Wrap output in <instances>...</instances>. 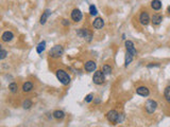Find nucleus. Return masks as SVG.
<instances>
[{"label":"nucleus","instance_id":"obj_1","mask_svg":"<svg viewBox=\"0 0 170 127\" xmlns=\"http://www.w3.org/2000/svg\"><path fill=\"white\" fill-rule=\"evenodd\" d=\"M56 77H58V79L60 81V83L63 84V85H65V86L68 85L70 83V79H70V75L65 71V70H63V69L56 70Z\"/></svg>","mask_w":170,"mask_h":127},{"label":"nucleus","instance_id":"obj_2","mask_svg":"<svg viewBox=\"0 0 170 127\" xmlns=\"http://www.w3.org/2000/svg\"><path fill=\"white\" fill-rule=\"evenodd\" d=\"M63 53H64V49H63L62 46H54L53 48L49 51V55L51 56L52 58H59V57H61L63 55Z\"/></svg>","mask_w":170,"mask_h":127},{"label":"nucleus","instance_id":"obj_3","mask_svg":"<svg viewBox=\"0 0 170 127\" xmlns=\"http://www.w3.org/2000/svg\"><path fill=\"white\" fill-rule=\"evenodd\" d=\"M104 81H105V74L103 73V71H100V70L96 71L94 76H93V82L96 85H102Z\"/></svg>","mask_w":170,"mask_h":127},{"label":"nucleus","instance_id":"obj_4","mask_svg":"<svg viewBox=\"0 0 170 127\" xmlns=\"http://www.w3.org/2000/svg\"><path fill=\"white\" fill-rule=\"evenodd\" d=\"M118 118H119V114L116 110H110L108 114H106V119L108 120V122H111L113 124H117Z\"/></svg>","mask_w":170,"mask_h":127},{"label":"nucleus","instance_id":"obj_5","mask_svg":"<svg viewBox=\"0 0 170 127\" xmlns=\"http://www.w3.org/2000/svg\"><path fill=\"white\" fill-rule=\"evenodd\" d=\"M78 35L82 38H85L87 41H91V39H93V34L87 29H80L78 31Z\"/></svg>","mask_w":170,"mask_h":127},{"label":"nucleus","instance_id":"obj_6","mask_svg":"<svg viewBox=\"0 0 170 127\" xmlns=\"http://www.w3.org/2000/svg\"><path fill=\"white\" fill-rule=\"evenodd\" d=\"M156 108H157V103H156L155 101H153V100L147 101L146 110H147V112H148V114H153V112L156 110Z\"/></svg>","mask_w":170,"mask_h":127},{"label":"nucleus","instance_id":"obj_7","mask_svg":"<svg viewBox=\"0 0 170 127\" xmlns=\"http://www.w3.org/2000/svg\"><path fill=\"white\" fill-rule=\"evenodd\" d=\"M83 15H82V12H81L79 9H75V10L71 12V19L76 22H79V21L82 19Z\"/></svg>","mask_w":170,"mask_h":127},{"label":"nucleus","instance_id":"obj_8","mask_svg":"<svg viewBox=\"0 0 170 127\" xmlns=\"http://www.w3.org/2000/svg\"><path fill=\"white\" fill-rule=\"evenodd\" d=\"M84 68H85L87 72H94L96 68H97V65H96V62L94 60H88V62L84 64Z\"/></svg>","mask_w":170,"mask_h":127},{"label":"nucleus","instance_id":"obj_9","mask_svg":"<svg viewBox=\"0 0 170 127\" xmlns=\"http://www.w3.org/2000/svg\"><path fill=\"white\" fill-rule=\"evenodd\" d=\"M139 21H140V24H144V26L149 24V22H150L149 14L147 13V12H142V13L140 14V16H139Z\"/></svg>","mask_w":170,"mask_h":127},{"label":"nucleus","instance_id":"obj_10","mask_svg":"<svg viewBox=\"0 0 170 127\" xmlns=\"http://www.w3.org/2000/svg\"><path fill=\"white\" fill-rule=\"evenodd\" d=\"M136 93H137L138 95H142V96H145V97H147V96H149L150 91H149V89H148L147 87L140 86V87H138V88L136 89Z\"/></svg>","mask_w":170,"mask_h":127},{"label":"nucleus","instance_id":"obj_11","mask_svg":"<svg viewBox=\"0 0 170 127\" xmlns=\"http://www.w3.org/2000/svg\"><path fill=\"white\" fill-rule=\"evenodd\" d=\"M125 49H127V51L130 52L131 54H133L135 56L137 54V52H136L135 48H134V44H133L131 40H127L125 41Z\"/></svg>","mask_w":170,"mask_h":127},{"label":"nucleus","instance_id":"obj_12","mask_svg":"<svg viewBox=\"0 0 170 127\" xmlns=\"http://www.w3.org/2000/svg\"><path fill=\"white\" fill-rule=\"evenodd\" d=\"M13 38H14V34L11 31L4 32L3 34H2V36H1V39H2L3 42H9V41H11Z\"/></svg>","mask_w":170,"mask_h":127},{"label":"nucleus","instance_id":"obj_13","mask_svg":"<svg viewBox=\"0 0 170 127\" xmlns=\"http://www.w3.org/2000/svg\"><path fill=\"white\" fill-rule=\"evenodd\" d=\"M93 26H94V28H95V29H97V30H99V29H102V28L104 27V20L102 19V18L97 17L94 20V22H93Z\"/></svg>","mask_w":170,"mask_h":127},{"label":"nucleus","instance_id":"obj_14","mask_svg":"<svg viewBox=\"0 0 170 127\" xmlns=\"http://www.w3.org/2000/svg\"><path fill=\"white\" fill-rule=\"evenodd\" d=\"M51 15V10H49V9H47V10L44 11V13H43L42 17H41V20H39V22H41V24H45L46 22H47V19H48V17Z\"/></svg>","mask_w":170,"mask_h":127},{"label":"nucleus","instance_id":"obj_15","mask_svg":"<svg viewBox=\"0 0 170 127\" xmlns=\"http://www.w3.org/2000/svg\"><path fill=\"white\" fill-rule=\"evenodd\" d=\"M151 21H152V24H154V26H158V24H161L162 21H163V16H162L161 14H154Z\"/></svg>","mask_w":170,"mask_h":127},{"label":"nucleus","instance_id":"obj_16","mask_svg":"<svg viewBox=\"0 0 170 127\" xmlns=\"http://www.w3.org/2000/svg\"><path fill=\"white\" fill-rule=\"evenodd\" d=\"M151 7L155 11H160L162 9V2L160 0H152L151 2Z\"/></svg>","mask_w":170,"mask_h":127},{"label":"nucleus","instance_id":"obj_17","mask_svg":"<svg viewBox=\"0 0 170 127\" xmlns=\"http://www.w3.org/2000/svg\"><path fill=\"white\" fill-rule=\"evenodd\" d=\"M64 117H65V114L62 110H56L53 112V118L56 119V120H62V119H64Z\"/></svg>","mask_w":170,"mask_h":127},{"label":"nucleus","instance_id":"obj_18","mask_svg":"<svg viewBox=\"0 0 170 127\" xmlns=\"http://www.w3.org/2000/svg\"><path fill=\"white\" fill-rule=\"evenodd\" d=\"M33 89V84L30 82H26L22 85V90H24V92H30L31 90Z\"/></svg>","mask_w":170,"mask_h":127},{"label":"nucleus","instance_id":"obj_19","mask_svg":"<svg viewBox=\"0 0 170 127\" xmlns=\"http://www.w3.org/2000/svg\"><path fill=\"white\" fill-rule=\"evenodd\" d=\"M133 57H134V55L131 54L130 52L127 51V54H125V67H128V66L131 64Z\"/></svg>","mask_w":170,"mask_h":127},{"label":"nucleus","instance_id":"obj_20","mask_svg":"<svg viewBox=\"0 0 170 127\" xmlns=\"http://www.w3.org/2000/svg\"><path fill=\"white\" fill-rule=\"evenodd\" d=\"M45 49H46V41H42L36 47V52H37L38 54H41V53H43V52L45 51Z\"/></svg>","mask_w":170,"mask_h":127},{"label":"nucleus","instance_id":"obj_21","mask_svg":"<svg viewBox=\"0 0 170 127\" xmlns=\"http://www.w3.org/2000/svg\"><path fill=\"white\" fill-rule=\"evenodd\" d=\"M9 90H10L12 93H16L18 90V86L16 83H11L10 85H9Z\"/></svg>","mask_w":170,"mask_h":127},{"label":"nucleus","instance_id":"obj_22","mask_svg":"<svg viewBox=\"0 0 170 127\" xmlns=\"http://www.w3.org/2000/svg\"><path fill=\"white\" fill-rule=\"evenodd\" d=\"M164 96H165V99L168 103L170 104V86L166 87V89L164 91Z\"/></svg>","mask_w":170,"mask_h":127},{"label":"nucleus","instance_id":"obj_23","mask_svg":"<svg viewBox=\"0 0 170 127\" xmlns=\"http://www.w3.org/2000/svg\"><path fill=\"white\" fill-rule=\"evenodd\" d=\"M102 71H103V73L105 74V75H110V74L112 73V68H111V66L104 65V66H103V68H102Z\"/></svg>","mask_w":170,"mask_h":127},{"label":"nucleus","instance_id":"obj_24","mask_svg":"<svg viewBox=\"0 0 170 127\" xmlns=\"http://www.w3.org/2000/svg\"><path fill=\"white\" fill-rule=\"evenodd\" d=\"M31 106H32V102L30 100L24 101V103H22V108L24 109H30Z\"/></svg>","mask_w":170,"mask_h":127},{"label":"nucleus","instance_id":"obj_25","mask_svg":"<svg viewBox=\"0 0 170 127\" xmlns=\"http://www.w3.org/2000/svg\"><path fill=\"white\" fill-rule=\"evenodd\" d=\"M89 13H90V15L91 16H96L98 14V10H97V7H95L94 4H91L89 7Z\"/></svg>","mask_w":170,"mask_h":127},{"label":"nucleus","instance_id":"obj_26","mask_svg":"<svg viewBox=\"0 0 170 127\" xmlns=\"http://www.w3.org/2000/svg\"><path fill=\"white\" fill-rule=\"evenodd\" d=\"M7 52L5 51V50H3V49H1V52H0V59H1V60L4 59L7 57Z\"/></svg>","mask_w":170,"mask_h":127},{"label":"nucleus","instance_id":"obj_27","mask_svg":"<svg viewBox=\"0 0 170 127\" xmlns=\"http://www.w3.org/2000/svg\"><path fill=\"white\" fill-rule=\"evenodd\" d=\"M93 100H94V95H93L91 93L88 94V95H86V97H85V102H86V103H90Z\"/></svg>","mask_w":170,"mask_h":127},{"label":"nucleus","instance_id":"obj_28","mask_svg":"<svg viewBox=\"0 0 170 127\" xmlns=\"http://www.w3.org/2000/svg\"><path fill=\"white\" fill-rule=\"evenodd\" d=\"M123 119H125V116H123V114H119V118H118V121H117V123H122Z\"/></svg>","mask_w":170,"mask_h":127},{"label":"nucleus","instance_id":"obj_29","mask_svg":"<svg viewBox=\"0 0 170 127\" xmlns=\"http://www.w3.org/2000/svg\"><path fill=\"white\" fill-rule=\"evenodd\" d=\"M152 67H160V65L158 64H150V65H148V68H152Z\"/></svg>","mask_w":170,"mask_h":127},{"label":"nucleus","instance_id":"obj_30","mask_svg":"<svg viewBox=\"0 0 170 127\" xmlns=\"http://www.w3.org/2000/svg\"><path fill=\"white\" fill-rule=\"evenodd\" d=\"M62 24H63V26H69V21L67 20V19H64Z\"/></svg>","mask_w":170,"mask_h":127},{"label":"nucleus","instance_id":"obj_31","mask_svg":"<svg viewBox=\"0 0 170 127\" xmlns=\"http://www.w3.org/2000/svg\"><path fill=\"white\" fill-rule=\"evenodd\" d=\"M167 11H168V13L170 14V5H169V7H168V9H167Z\"/></svg>","mask_w":170,"mask_h":127}]
</instances>
